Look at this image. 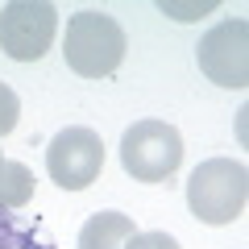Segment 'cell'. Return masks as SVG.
<instances>
[{"label": "cell", "mask_w": 249, "mask_h": 249, "mask_svg": "<svg viewBox=\"0 0 249 249\" xmlns=\"http://www.w3.org/2000/svg\"><path fill=\"white\" fill-rule=\"evenodd\" d=\"M46 170H50V178L62 191L91 187L100 178V170H104V142H100V133L88 129V124L62 129L50 142V150H46Z\"/></svg>", "instance_id": "5b68a950"}, {"label": "cell", "mask_w": 249, "mask_h": 249, "mask_svg": "<svg viewBox=\"0 0 249 249\" xmlns=\"http://www.w3.org/2000/svg\"><path fill=\"white\" fill-rule=\"evenodd\" d=\"M249 199V170L232 158H208L187 178V208L204 224H232Z\"/></svg>", "instance_id": "7a4b0ae2"}, {"label": "cell", "mask_w": 249, "mask_h": 249, "mask_svg": "<svg viewBox=\"0 0 249 249\" xmlns=\"http://www.w3.org/2000/svg\"><path fill=\"white\" fill-rule=\"evenodd\" d=\"M133 216L124 212H96L79 229V249H124L133 237Z\"/></svg>", "instance_id": "52a82bcc"}, {"label": "cell", "mask_w": 249, "mask_h": 249, "mask_svg": "<svg viewBox=\"0 0 249 249\" xmlns=\"http://www.w3.org/2000/svg\"><path fill=\"white\" fill-rule=\"evenodd\" d=\"M166 17H178V21H196V17H208V13H216L212 0H204V4H175V0H162L158 4Z\"/></svg>", "instance_id": "8fae6325"}, {"label": "cell", "mask_w": 249, "mask_h": 249, "mask_svg": "<svg viewBox=\"0 0 249 249\" xmlns=\"http://www.w3.org/2000/svg\"><path fill=\"white\" fill-rule=\"evenodd\" d=\"M29 199H34V175H29V166L4 158V166H0V208L13 212V208H25Z\"/></svg>", "instance_id": "ba28073f"}, {"label": "cell", "mask_w": 249, "mask_h": 249, "mask_svg": "<svg viewBox=\"0 0 249 249\" xmlns=\"http://www.w3.org/2000/svg\"><path fill=\"white\" fill-rule=\"evenodd\" d=\"M58 9L46 0H13L0 9V50L17 62H37L54 42Z\"/></svg>", "instance_id": "277c9868"}, {"label": "cell", "mask_w": 249, "mask_h": 249, "mask_svg": "<svg viewBox=\"0 0 249 249\" xmlns=\"http://www.w3.org/2000/svg\"><path fill=\"white\" fill-rule=\"evenodd\" d=\"M0 166H4V158H0Z\"/></svg>", "instance_id": "4fadbf2b"}, {"label": "cell", "mask_w": 249, "mask_h": 249, "mask_svg": "<svg viewBox=\"0 0 249 249\" xmlns=\"http://www.w3.org/2000/svg\"><path fill=\"white\" fill-rule=\"evenodd\" d=\"M199 71L220 88H245L249 83V21L232 17L208 29L196 46Z\"/></svg>", "instance_id": "8992f818"}, {"label": "cell", "mask_w": 249, "mask_h": 249, "mask_svg": "<svg viewBox=\"0 0 249 249\" xmlns=\"http://www.w3.org/2000/svg\"><path fill=\"white\" fill-rule=\"evenodd\" d=\"M0 249H54V245L42 241L29 224H21L9 208H0Z\"/></svg>", "instance_id": "9c48e42d"}, {"label": "cell", "mask_w": 249, "mask_h": 249, "mask_svg": "<svg viewBox=\"0 0 249 249\" xmlns=\"http://www.w3.org/2000/svg\"><path fill=\"white\" fill-rule=\"evenodd\" d=\"M62 54H67V67H71L75 75H83V79H108V75L121 71L124 62V29L116 17H108V13H75L71 21H67V46H62Z\"/></svg>", "instance_id": "6da1fadb"}, {"label": "cell", "mask_w": 249, "mask_h": 249, "mask_svg": "<svg viewBox=\"0 0 249 249\" xmlns=\"http://www.w3.org/2000/svg\"><path fill=\"white\" fill-rule=\"evenodd\" d=\"M183 162V137L166 121H137L121 137V166L137 183H162Z\"/></svg>", "instance_id": "3957f363"}, {"label": "cell", "mask_w": 249, "mask_h": 249, "mask_svg": "<svg viewBox=\"0 0 249 249\" xmlns=\"http://www.w3.org/2000/svg\"><path fill=\"white\" fill-rule=\"evenodd\" d=\"M124 249H178V241L170 232H133Z\"/></svg>", "instance_id": "7c38bea8"}, {"label": "cell", "mask_w": 249, "mask_h": 249, "mask_svg": "<svg viewBox=\"0 0 249 249\" xmlns=\"http://www.w3.org/2000/svg\"><path fill=\"white\" fill-rule=\"evenodd\" d=\"M17 116H21V100L9 83H0V133H13L17 129Z\"/></svg>", "instance_id": "30bf717a"}]
</instances>
